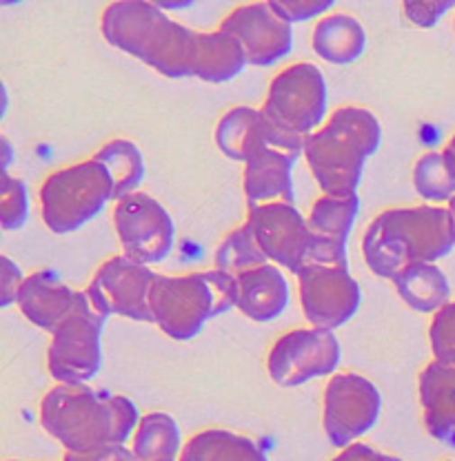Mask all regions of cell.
Here are the masks:
<instances>
[{
	"label": "cell",
	"instance_id": "obj_18",
	"mask_svg": "<svg viewBox=\"0 0 455 461\" xmlns=\"http://www.w3.org/2000/svg\"><path fill=\"white\" fill-rule=\"evenodd\" d=\"M80 291H71L51 271H38L25 277L18 293V309L33 326L54 333L56 326L71 313Z\"/></svg>",
	"mask_w": 455,
	"mask_h": 461
},
{
	"label": "cell",
	"instance_id": "obj_1",
	"mask_svg": "<svg viewBox=\"0 0 455 461\" xmlns=\"http://www.w3.org/2000/svg\"><path fill=\"white\" fill-rule=\"evenodd\" d=\"M105 41L145 62L167 78H196L203 32L180 25L165 9L147 0H118L107 5L100 21Z\"/></svg>",
	"mask_w": 455,
	"mask_h": 461
},
{
	"label": "cell",
	"instance_id": "obj_29",
	"mask_svg": "<svg viewBox=\"0 0 455 461\" xmlns=\"http://www.w3.org/2000/svg\"><path fill=\"white\" fill-rule=\"evenodd\" d=\"M258 115H260V109L236 107L220 118L218 127H215V144L224 156L244 162V151H247Z\"/></svg>",
	"mask_w": 455,
	"mask_h": 461
},
{
	"label": "cell",
	"instance_id": "obj_10",
	"mask_svg": "<svg viewBox=\"0 0 455 461\" xmlns=\"http://www.w3.org/2000/svg\"><path fill=\"white\" fill-rule=\"evenodd\" d=\"M156 277L158 273L147 264L123 253L100 264L85 293L103 317L121 315L133 321H153L150 295Z\"/></svg>",
	"mask_w": 455,
	"mask_h": 461
},
{
	"label": "cell",
	"instance_id": "obj_7",
	"mask_svg": "<svg viewBox=\"0 0 455 461\" xmlns=\"http://www.w3.org/2000/svg\"><path fill=\"white\" fill-rule=\"evenodd\" d=\"M114 200V185L98 160L54 171L41 186V215L45 227L56 235L78 230Z\"/></svg>",
	"mask_w": 455,
	"mask_h": 461
},
{
	"label": "cell",
	"instance_id": "obj_39",
	"mask_svg": "<svg viewBox=\"0 0 455 461\" xmlns=\"http://www.w3.org/2000/svg\"><path fill=\"white\" fill-rule=\"evenodd\" d=\"M449 211H451V215H453V220H455V198L449 202Z\"/></svg>",
	"mask_w": 455,
	"mask_h": 461
},
{
	"label": "cell",
	"instance_id": "obj_28",
	"mask_svg": "<svg viewBox=\"0 0 455 461\" xmlns=\"http://www.w3.org/2000/svg\"><path fill=\"white\" fill-rule=\"evenodd\" d=\"M415 191L429 202H451L455 198V176L442 153H424L414 167Z\"/></svg>",
	"mask_w": 455,
	"mask_h": 461
},
{
	"label": "cell",
	"instance_id": "obj_9",
	"mask_svg": "<svg viewBox=\"0 0 455 461\" xmlns=\"http://www.w3.org/2000/svg\"><path fill=\"white\" fill-rule=\"evenodd\" d=\"M262 112L271 122L298 138L311 136L327 112V83L323 71L311 62H296L269 85Z\"/></svg>",
	"mask_w": 455,
	"mask_h": 461
},
{
	"label": "cell",
	"instance_id": "obj_33",
	"mask_svg": "<svg viewBox=\"0 0 455 461\" xmlns=\"http://www.w3.org/2000/svg\"><path fill=\"white\" fill-rule=\"evenodd\" d=\"M453 0H406L405 14L415 27L429 29L453 7Z\"/></svg>",
	"mask_w": 455,
	"mask_h": 461
},
{
	"label": "cell",
	"instance_id": "obj_4",
	"mask_svg": "<svg viewBox=\"0 0 455 461\" xmlns=\"http://www.w3.org/2000/svg\"><path fill=\"white\" fill-rule=\"evenodd\" d=\"M378 118L362 107H340L305 138V160L324 195H358L367 158L380 147Z\"/></svg>",
	"mask_w": 455,
	"mask_h": 461
},
{
	"label": "cell",
	"instance_id": "obj_25",
	"mask_svg": "<svg viewBox=\"0 0 455 461\" xmlns=\"http://www.w3.org/2000/svg\"><path fill=\"white\" fill-rule=\"evenodd\" d=\"M105 167L112 177L114 185V200H123L127 195L136 194L141 186L142 177H145V162H142L141 149L132 140H112L105 144L98 153L94 156Z\"/></svg>",
	"mask_w": 455,
	"mask_h": 461
},
{
	"label": "cell",
	"instance_id": "obj_6",
	"mask_svg": "<svg viewBox=\"0 0 455 461\" xmlns=\"http://www.w3.org/2000/svg\"><path fill=\"white\" fill-rule=\"evenodd\" d=\"M244 224L251 229L269 264L285 267L294 276L311 264L349 267L347 247L315 238L306 218L294 204L273 202V204L251 206Z\"/></svg>",
	"mask_w": 455,
	"mask_h": 461
},
{
	"label": "cell",
	"instance_id": "obj_3",
	"mask_svg": "<svg viewBox=\"0 0 455 461\" xmlns=\"http://www.w3.org/2000/svg\"><path fill=\"white\" fill-rule=\"evenodd\" d=\"M455 249V220L442 206L382 211L362 238V256L378 277L394 280L411 264H433Z\"/></svg>",
	"mask_w": 455,
	"mask_h": 461
},
{
	"label": "cell",
	"instance_id": "obj_8",
	"mask_svg": "<svg viewBox=\"0 0 455 461\" xmlns=\"http://www.w3.org/2000/svg\"><path fill=\"white\" fill-rule=\"evenodd\" d=\"M107 317L94 309L87 293L80 291L71 313L51 333L47 368L59 384H87L100 371V333Z\"/></svg>",
	"mask_w": 455,
	"mask_h": 461
},
{
	"label": "cell",
	"instance_id": "obj_11",
	"mask_svg": "<svg viewBox=\"0 0 455 461\" xmlns=\"http://www.w3.org/2000/svg\"><path fill=\"white\" fill-rule=\"evenodd\" d=\"M380 391L376 384L356 373H338L324 388L323 426L329 441L347 448L358 437L376 426L380 417Z\"/></svg>",
	"mask_w": 455,
	"mask_h": 461
},
{
	"label": "cell",
	"instance_id": "obj_17",
	"mask_svg": "<svg viewBox=\"0 0 455 461\" xmlns=\"http://www.w3.org/2000/svg\"><path fill=\"white\" fill-rule=\"evenodd\" d=\"M424 426L431 437L455 446V364L429 362L418 379Z\"/></svg>",
	"mask_w": 455,
	"mask_h": 461
},
{
	"label": "cell",
	"instance_id": "obj_15",
	"mask_svg": "<svg viewBox=\"0 0 455 461\" xmlns=\"http://www.w3.org/2000/svg\"><path fill=\"white\" fill-rule=\"evenodd\" d=\"M236 38L247 56V65L271 67L294 47L291 25L271 7V3H251L236 7L220 25Z\"/></svg>",
	"mask_w": 455,
	"mask_h": 461
},
{
	"label": "cell",
	"instance_id": "obj_21",
	"mask_svg": "<svg viewBox=\"0 0 455 461\" xmlns=\"http://www.w3.org/2000/svg\"><path fill=\"white\" fill-rule=\"evenodd\" d=\"M391 282L405 304L420 313L435 315L449 304V297H451L447 276L435 264H411L402 268Z\"/></svg>",
	"mask_w": 455,
	"mask_h": 461
},
{
	"label": "cell",
	"instance_id": "obj_5",
	"mask_svg": "<svg viewBox=\"0 0 455 461\" xmlns=\"http://www.w3.org/2000/svg\"><path fill=\"white\" fill-rule=\"evenodd\" d=\"M238 302L236 277L209 268L187 276H158L151 286V320L167 338L187 342L214 317L227 313Z\"/></svg>",
	"mask_w": 455,
	"mask_h": 461
},
{
	"label": "cell",
	"instance_id": "obj_24",
	"mask_svg": "<svg viewBox=\"0 0 455 461\" xmlns=\"http://www.w3.org/2000/svg\"><path fill=\"white\" fill-rule=\"evenodd\" d=\"M132 453L136 461H176L180 450V429L174 417L150 412L133 432Z\"/></svg>",
	"mask_w": 455,
	"mask_h": 461
},
{
	"label": "cell",
	"instance_id": "obj_38",
	"mask_svg": "<svg viewBox=\"0 0 455 461\" xmlns=\"http://www.w3.org/2000/svg\"><path fill=\"white\" fill-rule=\"evenodd\" d=\"M0 147H3V173H7L9 169V162H12V144H9L7 138H3V142H0Z\"/></svg>",
	"mask_w": 455,
	"mask_h": 461
},
{
	"label": "cell",
	"instance_id": "obj_35",
	"mask_svg": "<svg viewBox=\"0 0 455 461\" xmlns=\"http://www.w3.org/2000/svg\"><path fill=\"white\" fill-rule=\"evenodd\" d=\"M62 461H136L133 453L124 444H109L85 453H65Z\"/></svg>",
	"mask_w": 455,
	"mask_h": 461
},
{
	"label": "cell",
	"instance_id": "obj_30",
	"mask_svg": "<svg viewBox=\"0 0 455 461\" xmlns=\"http://www.w3.org/2000/svg\"><path fill=\"white\" fill-rule=\"evenodd\" d=\"M30 213V198L27 186L21 177L3 173L0 177V227L5 230H16L27 222Z\"/></svg>",
	"mask_w": 455,
	"mask_h": 461
},
{
	"label": "cell",
	"instance_id": "obj_23",
	"mask_svg": "<svg viewBox=\"0 0 455 461\" xmlns=\"http://www.w3.org/2000/svg\"><path fill=\"white\" fill-rule=\"evenodd\" d=\"M247 67V56L242 47L238 45L236 38L224 33L223 29L218 32H203V45H200V60L198 74L196 78L205 83H227L236 78L238 74Z\"/></svg>",
	"mask_w": 455,
	"mask_h": 461
},
{
	"label": "cell",
	"instance_id": "obj_31",
	"mask_svg": "<svg viewBox=\"0 0 455 461\" xmlns=\"http://www.w3.org/2000/svg\"><path fill=\"white\" fill-rule=\"evenodd\" d=\"M429 339L433 359L442 364H455V302H449L444 309L433 315L429 326Z\"/></svg>",
	"mask_w": 455,
	"mask_h": 461
},
{
	"label": "cell",
	"instance_id": "obj_22",
	"mask_svg": "<svg viewBox=\"0 0 455 461\" xmlns=\"http://www.w3.org/2000/svg\"><path fill=\"white\" fill-rule=\"evenodd\" d=\"M178 461H267V455L249 437L212 429L191 437Z\"/></svg>",
	"mask_w": 455,
	"mask_h": 461
},
{
	"label": "cell",
	"instance_id": "obj_36",
	"mask_svg": "<svg viewBox=\"0 0 455 461\" xmlns=\"http://www.w3.org/2000/svg\"><path fill=\"white\" fill-rule=\"evenodd\" d=\"M332 461H402L400 457H394V455H385L380 450H373L371 446L367 444H351L347 448H342V453Z\"/></svg>",
	"mask_w": 455,
	"mask_h": 461
},
{
	"label": "cell",
	"instance_id": "obj_14",
	"mask_svg": "<svg viewBox=\"0 0 455 461\" xmlns=\"http://www.w3.org/2000/svg\"><path fill=\"white\" fill-rule=\"evenodd\" d=\"M300 304L314 329L333 330L347 324L360 306V285L349 267L311 264L298 273Z\"/></svg>",
	"mask_w": 455,
	"mask_h": 461
},
{
	"label": "cell",
	"instance_id": "obj_26",
	"mask_svg": "<svg viewBox=\"0 0 455 461\" xmlns=\"http://www.w3.org/2000/svg\"><path fill=\"white\" fill-rule=\"evenodd\" d=\"M358 209H360L358 195H349V198L323 195V198L314 202L311 213L306 215V222H309L311 233L315 238H323L329 240V242H338L347 247L353 222H356Z\"/></svg>",
	"mask_w": 455,
	"mask_h": 461
},
{
	"label": "cell",
	"instance_id": "obj_34",
	"mask_svg": "<svg viewBox=\"0 0 455 461\" xmlns=\"http://www.w3.org/2000/svg\"><path fill=\"white\" fill-rule=\"evenodd\" d=\"M23 285H25V277H23L21 268L7 256L0 258V306L14 304Z\"/></svg>",
	"mask_w": 455,
	"mask_h": 461
},
{
	"label": "cell",
	"instance_id": "obj_16",
	"mask_svg": "<svg viewBox=\"0 0 455 461\" xmlns=\"http://www.w3.org/2000/svg\"><path fill=\"white\" fill-rule=\"evenodd\" d=\"M296 160L298 156L271 147V144H262L244 160L242 189L249 209L273 204V202L294 204L291 169H294Z\"/></svg>",
	"mask_w": 455,
	"mask_h": 461
},
{
	"label": "cell",
	"instance_id": "obj_37",
	"mask_svg": "<svg viewBox=\"0 0 455 461\" xmlns=\"http://www.w3.org/2000/svg\"><path fill=\"white\" fill-rule=\"evenodd\" d=\"M442 156H444V160H447L449 169H451V173L455 176V136L451 138V140H449L447 149L442 151Z\"/></svg>",
	"mask_w": 455,
	"mask_h": 461
},
{
	"label": "cell",
	"instance_id": "obj_12",
	"mask_svg": "<svg viewBox=\"0 0 455 461\" xmlns=\"http://www.w3.org/2000/svg\"><path fill=\"white\" fill-rule=\"evenodd\" d=\"M114 227L124 256L147 267L162 262L174 247V220L160 202L142 191L116 202Z\"/></svg>",
	"mask_w": 455,
	"mask_h": 461
},
{
	"label": "cell",
	"instance_id": "obj_19",
	"mask_svg": "<svg viewBox=\"0 0 455 461\" xmlns=\"http://www.w3.org/2000/svg\"><path fill=\"white\" fill-rule=\"evenodd\" d=\"M236 309L258 324L280 317L289 304V285L276 264H265L242 273L236 277Z\"/></svg>",
	"mask_w": 455,
	"mask_h": 461
},
{
	"label": "cell",
	"instance_id": "obj_32",
	"mask_svg": "<svg viewBox=\"0 0 455 461\" xmlns=\"http://www.w3.org/2000/svg\"><path fill=\"white\" fill-rule=\"evenodd\" d=\"M269 3L289 25L323 16L333 7L332 0H269Z\"/></svg>",
	"mask_w": 455,
	"mask_h": 461
},
{
	"label": "cell",
	"instance_id": "obj_20",
	"mask_svg": "<svg viewBox=\"0 0 455 461\" xmlns=\"http://www.w3.org/2000/svg\"><path fill=\"white\" fill-rule=\"evenodd\" d=\"M314 51L332 65H349L362 56L367 33L349 14H332L320 18L311 36Z\"/></svg>",
	"mask_w": 455,
	"mask_h": 461
},
{
	"label": "cell",
	"instance_id": "obj_13",
	"mask_svg": "<svg viewBox=\"0 0 455 461\" xmlns=\"http://www.w3.org/2000/svg\"><path fill=\"white\" fill-rule=\"evenodd\" d=\"M340 364V342L333 330L296 329L271 346L267 371L278 386L294 388L332 375Z\"/></svg>",
	"mask_w": 455,
	"mask_h": 461
},
{
	"label": "cell",
	"instance_id": "obj_2",
	"mask_svg": "<svg viewBox=\"0 0 455 461\" xmlns=\"http://www.w3.org/2000/svg\"><path fill=\"white\" fill-rule=\"evenodd\" d=\"M41 424L67 453L124 444L141 417L132 400L87 384H59L41 402Z\"/></svg>",
	"mask_w": 455,
	"mask_h": 461
},
{
	"label": "cell",
	"instance_id": "obj_27",
	"mask_svg": "<svg viewBox=\"0 0 455 461\" xmlns=\"http://www.w3.org/2000/svg\"><path fill=\"white\" fill-rule=\"evenodd\" d=\"M265 264H269V259L265 258L260 244L256 242V238H253L251 229L247 224L233 229L220 242L218 251L214 256V268L229 273L233 277L242 276V273L251 271V268L265 267Z\"/></svg>",
	"mask_w": 455,
	"mask_h": 461
}]
</instances>
